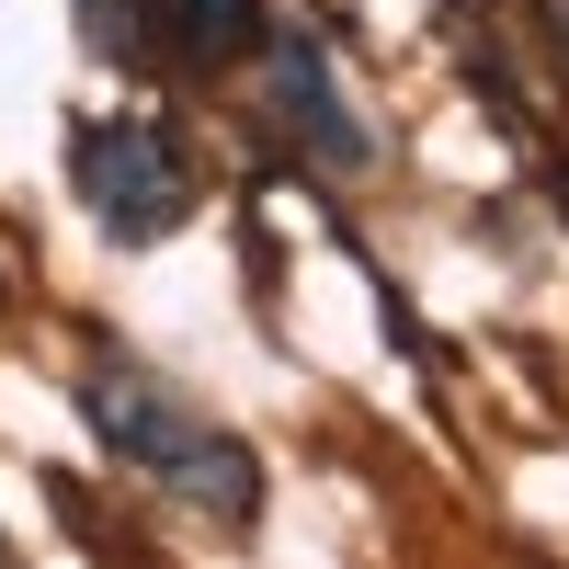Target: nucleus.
I'll list each match as a JSON object with an SVG mask.
<instances>
[{
    "label": "nucleus",
    "mask_w": 569,
    "mask_h": 569,
    "mask_svg": "<svg viewBox=\"0 0 569 569\" xmlns=\"http://www.w3.org/2000/svg\"><path fill=\"white\" fill-rule=\"evenodd\" d=\"M69 399H80L91 445H103L126 479H149L160 501L206 512V525H228V536H251V525H262V456L228 433L217 410H194L171 376H149L137 353H91Z\"/></svg>",
    "instance_id": "f257e3e1"
},
{
    "label": "nucleus",
    "mask_w": 569,
    "mask_h": 569,
    "mask_svg": "<svg viewBox=\"0 0 569 569\" xmlns=\"http://www.w3.org/2000/svg\"><path fill=\"white\" fill-rule=\"evenodd\" d=\"M69 194L91 206L114 251H160L194 228L206 182H194V149H182V126L160 114H80L69 126Z\"/></svg>",
    "instance_id": "f03ea898"
},
{
    "label": "nucleus",
    "mask_w": 569,
    "mask_h": 569,
    "mask_svg": "<svg viewBox=\"0 0 569 569\" xmlns=\"http://www.w3.org/2000/svg\"><path fill=\"white\" fill-rule=\"evenodd\" d=\"M251 58H262V126L308 171H376V126L353 114V91H342V69H330V46L308 23H262Z\"/></svg>",
    "instance_id": "7ed1b4c3"
},
{
    "label": "nucleus",
    "mask_w": 569,
    "mask_h": 569,
    "mask_svg": "<svg viewBox=\"0 0 569 569\" xmlns=\"http://www.w3.org/2000/svg\"><path fill=\"white\" fill-rule=\"evenodd\" d=\"M262 0H137V34H149V58H171L182 80H228L262 46Z\"/></svg>",
    "instance_id": "20e7f679"
},
{
    "label": "nucleus",
    "mask_w": 569,
    "mask_h": 569,
    "mask_svg": "<svg viewBox=\"0 0 569 569\" xmlns=\"http://www.w3.org/2000/svg\"><path fill=\"white\" fill-rule=\"evenodd\" d=\"M69 12H80V46H91V58H149L137 0H69Z\"/></svg>",
    "instance_id": "39448f33"
},
{
    "label": "nucleus",
    "mask_w": 569,
    "mask_h": 569,
    "mask_svg": "<svg viewBox=\"0 0 569 569\" xmlns=\"http://www.w3.org/2000/svg\"><path fill=\"white\" fill-rule=\"evenodd\" d=\"M525 12H536V46L558 58V80H569V0H525Z\"/></svg>",
    "instance_id": "423d86ee"
}]
</instances>
